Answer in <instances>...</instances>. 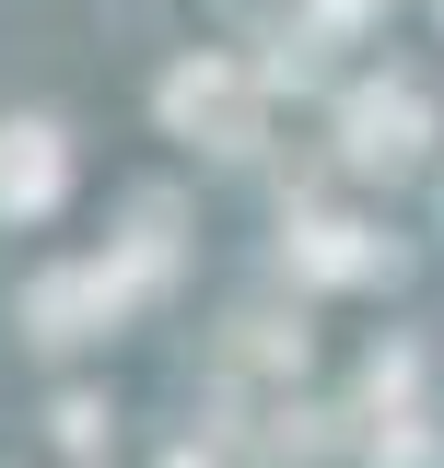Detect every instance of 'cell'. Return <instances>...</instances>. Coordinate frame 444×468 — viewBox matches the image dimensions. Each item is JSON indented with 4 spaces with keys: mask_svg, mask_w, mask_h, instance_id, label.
Returning <instances> with one entry per match:
<instances>
[{
    "mask_svg": "<svg viewBox=\"0 0 444 468\" xmlns=\"http://www.w3.org/2000/svg\"><path fill=\"white\" fill-rule=\"evenodd\" d=\"M58 187V153H48V129H0V211H36Z\"/></svg>",
    "mask_w": 444,
    "mask_h": 468,
    "instance_id": "obj_1",
    "label": "cell"
}]
</instances>
